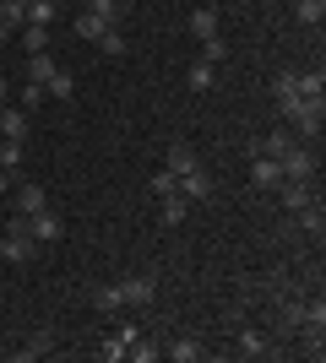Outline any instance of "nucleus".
Here are the masks:
<instances>
[{"mask_svg": "<svg viewBox=\"0 0 326 363\" xmlns=\"http://www.w3.org/2000/svg\"><path fill=\"white\" fill-rule=\"evenodd\" d=\"M278 108H283V120L294 125V136L299 141H310V136H321V98H278Z\"/></svg>", "mask_w": 326, "mask_h": 363, "instance_id": "obj_1", "label": "nucleus"}, {"mask_svg": "<svg viewBox=\"0 0 326 363\" xmlns=\"http://www.w3.org/2000/svg\"><path fill=\"white\" fill-rule=\"evenodd\" d=\"M33 255H38V239L28 233V217H16L6 223V233H0V260H11V266H33Z\"/></svg>", "mask_w": 326, "mask_h": 363, "instance_id": "obj_2", "label": "nucleus"}, {"mask_svg": "<svg viewBox=\"0 0 326 363\" xmlns=\"http://www.w3.org/2000/svg\"><path fill=\"white\" fill-rule=\"evenodd\" d=\"M278 168H283V179H305V184H310L315 179V152L305 147V141H294V147L278 157Z\"/></svg>", "mask_w": 326, "mask_h": 363, "instance_id": "obj_3", "label": "nucleus"}, {"mask_svg": "<svg viewBox=\"0 0 326 363\" xmlns=\"http://www.w3.org/2000/svg\"><path fill=\"white\" fill-rule=\"evenodd\" d=\"M28 130H33V114L22 104H0V136L6 141H28Z\"/></svg>", "mask_w": 326, "mask_h": 363, "instance_id": "obj_4", "label": "nucleus"}, {"mask_svg": "<svg viewBox=\"0 0 326 363\" xmlns=\"http://www.w3.org/2000/svg\"><path fill=\"white\" fill-rule=\"evenodd\" d=\"M120 293H125V309H147V303L158 298V282L147 272L141 277H120Z\"/></svg>", "mask_w": 326, "mask_h": 363, "instance_id": "obj_5", "label": "nucleus"}, {"mask_svg": "<svg viewBox=\"0 0 326 363\" xmlns=\"http://www.w3.org/2000/svg\"><path fill=\"white\" fill-rule=\"evenodd\" d=\"M44 206H49L44 184H38V179H22V174H16V217H33V212H44Z\"/></svg>", "mask_w": 326, "mask_h": 363, "instance_id": "obj_6", "label": "nucleus"}, {"mask_svg": "<svg viewBox=\"0 0 326 363\" xmlns=\"http://www.w3.org/2000/svg\"><path fill=\"white\" fill-rule=\"evenodd\" d=\"M28 233H33L38 244H60V239H65V223L44 206V212H33V217H28Z\"/></svg>", "mask_w": 326, "mask_h": 363, "instance_id": "obj_7", "label": "nucleus"}, {"mask_svg": "<svg viewBox=\"0 0 326 363\" xmlns=\"http://www.w3.org/2000/svg\"><path fill=\"white\" fill-rule=\"evenodd\" d=\"M250 184H256V190H278V184H283V168H278V157L256 152V157H250Z\"/></svg>", "mask_w": 326, "mask_h": 363, "instance_id": "obj_8", "label": "nucleus"}, {"mask_svg": "<svg viewBox=\"0 0 326 363\" xmlns=\"http://www.w3.org/2000/svg\"><path fill=\"white\" fill-rule=\"evenodd\" d=\"M266 347H272V336H266V331L239 325V336H234V358H266Z\"/></svg>", "mask_w": 326, "mask_h": 363, "instance_id": "obj_9", "label": "nucleus"}, {"mask_svg": "<svg viewBox=\"0 0 326 363\" xmlns=\"http://www.w3.org/2000/svg\"><path fill=\"white\" fill-rule=\"evenodd\" d=\"M180 196L185 201H212V174H207L202 163L185 168V174H180Z\"/></svg>", "mask_w": 326, "mask_h": 363, "instance_id": "obj_10", "label": "nucleus"}, {"mask_svg": "<svg viewBox=\"0 0 326 363\" xmlns=\"http://www.w3.org/2000/svg\"><path fill=\"white\" fill-rule=\"evenodd\" d=\"M278 196H283V206H288V212H305V206L315 201V190H310L305 179H283V184H278Z\"/></svg>", "mask_w": 326, "mask_h": 363, "instance_id": "obj_11", "label": "nucleus"}, {"mask_svg": "<svg viewBox=\"0 0 326 363\" xmlns=\"http://www.w3.org/2000/svg\"><path fill=\"white\" fill-rule=\"evenodd\" d=\"M44 92L55 98V104H71V98H77V76L65 71V65H55V76L44 82Z\"/></svg>", "mask_w": 326, "mask_h": 363, "instance_id": "obj_12", "label": "nucleus"}, {"mask_svg": "<svg viewBox=\"0 0 326 363\" xmlns=\"http://www.w3.org/2000/svg\"><path fill=\"white\" fill-rule=\"evenodd\" d=\"M163 358H174V363H202L207 347L196 342V336H180V342H169V347H163Z\"/></svg>", "mask_w": 326, "mask_h": 363, "instance_id": "obj_13", "label": "nucleus"}, {"mask_svg": "<svg viewBox=\"0 0 326 363\" xmlns=\"http://www.w3.org/2000/svg\"><path fill=\"white\" fill-rule=\"evenodd\" d=\"M185 28L196 33V38H217V6H196V11L185 16Z\"/></svg>", "mask_w": 326, "mask_h": 363, "instance_id": "obj_14", "label": "nucleus"}, {"mask_svg": "<svg viewBox=\"0 0 326 363\" xmlns=\"http://www.w3.org/2000/svg\"><path fill=\"white\" fill-rule=\"evenodd\" d=\"M185 212H190V201L174 190V196H163V206H158V217H163V228H180L185 223Z\"/></svg>", "mask_w": 326, "mask_h": 363, "instance_id": "obj_15", "label": "nucleus"}, {"mask_svg": "<svg viewBox=\"0 0 326 363\" xmlns=\"http://www.w3.org/2000/svg\"><path fill=\"white\" fill-rule=\"evenodd\" d=\"M93 303H98V315H120V309H125V293H120V282H104V288L93 293Z\"/></svg>", "mask_w": 326, "mask_h": 363, "instance_id": "obj_16", "label": "nucleus"}, {"mask_svg": "<svg viewBox=\"0 0 326 363\" xmlns=\"http://www.w3.org/2000/svg\"><path fill=\"white\" fill-rule=\"evenodd\" d=\"M22 163H28V141H0V168L22 174Z\"/></svg>", "mask_w": 326, "mask_h": 363, "instance_id": "obj_17", "label": "nucleus"}, {"mask_svg": "<svg viewBox=\"0 0 326 363\" xmlns=\"http://www.w3.org/2000/svg\"><path fill=\"white\" fill-rule=\"evenodd\" d=\"M196 163H202V157H196L190 141H174L169 147V174H185V168H196Z\"/></svg>", "mask_w": 326, "mask_h": 363, "instance_id": "obj_18", "label": "nucleus"}, {"mask_svg": "<svg viewBox=\"0 0 326 363\" xmlns=\"http://www.w3.org/2000/svg\"><path fill=\"white\" fill-rule=\"evenodd\" d=\"M49 76H55V55H49V49H38V55H28V82H38V87H44Z\"/></svg>", "mask_w": 326, "mask_h": 363, "instance_id": "obj_19", "label": "nucleus"}, {"mask_svg": "<svg viewBox=\"0 0 326 363\" xmlns=\"http://www.w3.org/2000/svg\"><path fill=\"white\" fill-rule=\"evenodd\" d=\"M185 82H190V92H212V82H217V65H207V60H196L185 71Z\"/></svg>", "mask_w": 326, "mask_h": 363, "instance_id": "obj_20", "label": "nucleus"}, {"mask_svg": "<svg viewBox=\"0 0 326 363\" xmlns=\"http://www.w3.org/2000/svg\"><path fill=\"white\" fill-rule=\"evenodd\" d=\"M87 11L104 22V28H120V16H125V6L120 0H87Z\"/></svg>", "mask_w": 326, "mask_h": 363, "instance_id": "obj_21", "label": "nucleus"}, {"mask_svg": "<svg viewBox=\"0 0 326 363\" xmlns=\"http://www.w3.org/2000/svg\"><path fill=\"white\" fill-rule=\"evenodd\" d=\"M125 358H136V363H158V358H163V347H158V342H147V336H136V342L125 347Z\"/></svg>", "mask_w": 326, "mask_h": 363, "instance_id": "obj_22", "label": "nucleus"}, {"mask_svg": "<svg viewBox=\"0 0 326 363\" xmlns=\"http://www.w3.org/2000/svg\"><path fill=\"white\" fill-rule=\"evenodd\" d=\"M98 49H104L109 60H120V55H125V33L120 28H104V33H98Z\"/></svg>", "mask_w": 326, "mask_h": 363, "instance_id": "obj_23", "label": "nucleus"}, {"mask_svg": "<svg viewBox=\"0 0 326 363\" xmlns=\"http://www.w3.org/2000/svg\"><path fill=\"white\" fill-rule=\"evenodd\" d=\"M16 33H22V49H28V55H38V49L49 44V28H33V22H22Z\"/></svg>", "mask_w": 326, "mask_h": 363, "instance_id": "obj_24", "label": "nucleus"}, {"mask_svg": "<svg viewBox=\"0 0 326 363\" xmlns=\"http://www.w3.org/2000/svg\"><path fill=\"white\" fill-rule=\"evenodd\" d=\"M44 98H49V92L38 87V82H22V87H16V104L28 108V114H33V108H38V104H44Z\"/></svg>", "mask_w": 326, "mask_h": 363, "instance_id": "obj_25", "label": "nucleus"}, {"mask_svg": "<svg viewBox=\"0 0 326 363\" xmlns=\"http://www.w3.org/2000/svg\"><path fill=\"white\" fill-rule=\"evenodd\" d=\"M294 16L305 22V28H315V22L326 16V0H299V6H294Z\"/></svg>", "mask_w": 326, "mask_h": 363, "instance_id": "obj_26", "label": "nucleus"}, {"mask_svg": "<svg viewBox=\"0 0 326 363\" xmlns=\"http://www.w3.org/2000/svg\"><path fill=\"white\" fill-rule=\"evenodd\" d=\"M196 60H207V65H223V60H229V44H223V38H202V55H196Z\"/></svg>", "mask_w": 326, "mask_h": 363, "instance_id": "obj_27", "label": "nucleus"}, {"mask_svg": "<svg viewBox=\"0 0 326 363\" xmlns=\"http://www.w3.org/2000/svg\"><path fill=\"white\" fill-rule=\"evenodd\" d=\"M125 347H131L125 336H104V342H98V358H104V363H120V358H125Z\"/></svg>", "mask_w": 326, "mask_h": 363, "instance_id": "obj_28", "label": "nucleus"}, {"mask_svg": "<svg viewBox=\"0 0 326 363\" xmlns=\"http://www.w3.org/2000/svg\"><path fill=\"white\" fill-rule=\"evenodd\" d=\"M299 92V71H278L272 76V98H294Z\"/></svg>", "mask_w": 326, "mask_h": 363, "instance_id": "obj_29", "label": "nucleus"}, {"mask_svg": "<svg viewBox=\"0 0 326 363\" xmlns=\"http://www.w3.org/2000/svg\"><path fill=\"white\" fill-rule=\"evenodd\" d=\"M28 22H33V28H49V22H55V0H33V6H28Z\"/></svg>", "mask_w": 326, "mask_h": 363, "instance_id": "obj_30", "label": "nucleus"}, {"mask_svg": "<svg viewBox=\"0 0 326 363\" xmlns=\"http://www.w3.org/2000/svg\"><path fill=\"white\" fill-rule=\"evenodd\" d=\"M174 190H180V174H169V168H158V174H153V196L163 201V196H174Z\"/></svg>", "mask_w": 326, "mask_h": 363, "instance_id": "obj_31", "label": "nucleus"}, {"mask_svg": "<svg viewBox=\"0 0 326 363\" xmlns=\"http://www.w3.org/2000/svg\"><path fill=\"white\" fill-rule=\"evenodd\" d=\"M299 217V228H305V233H315V239H321V201H310V206H305V212H294Z\"/></svg>", "mask_w": 326, "mask_h": 363, "instance_id": "obj_32", "label": "nucleus"}, {"mask_svg": "<svg viewBox=\"0 0 326 363\" xmlns=\"http://www.w3.org/2000/svg\"><path fill=\"white\" fill-rule=\"evenodd\" d=\"M321 71H299V98H321Z\"/></svg>", "mask_w": 326, "mask_h": 363, "instance_id": "obj_33", "label": "nucleus"}, {"mask_svg": "<svg viewBox=\"0 0 326 363\" xmlns=\"http://www.w3.org/2000/svg\"><path fill=\"white\" fill-rule=\"evenodd\" d=\"M77 33L87 38V44H98V33H104V22H98L93 11H82V16H77Z\"/></svg>", "mask_w": 326, "mask_h": 363, "instance_id": "obj_34", "label": "nucleus"}, {"mask_svg": "<svg viewBox=\"0 0 326 363\" xmlns=\"http://www.w3.org/2000/svg\"><path fill=\"white\" fill-rule=\"evenodd\" d=\"M11 179H16V174H6V168H0V196H11Z\"/></svg>", "mask_w": 326, "mask_h": 363, "instance_id": "obj_35", "label": "nucleus"}, {"mask_svg": "<svg viewBox=\"0 0 326 363\" xmlns=\"http://www.w3.org/2000/svg\"><path fill=\"white\" fill-rule=\"evenodd\" d=\"M0 104H11V87H6V76H0Z\"/></svg>", "mask_w": 326, "mask_h": 363, "instance_id": "obj_36", "label": "nucleus"}]
</instances>
